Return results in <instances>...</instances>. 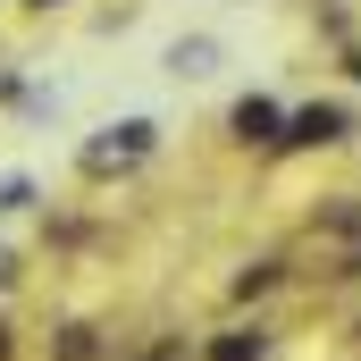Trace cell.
<instances>
[{"label": "cell", "instance_id": "277c9868", "mask_svg": "<svg viewBox=\"0 0 361 361\" xmlns=\"http://www.w3.org/2000/svg\"><path fill=\"white\" fill-rule=\"evenodd\" d=\"M160 68H169L177 85H210V76H219V42H210V34H177Z\"/></svg>", "mask_w": 361, "mask_h": 361}, {"label": "cell", "instance_id": "5b68a950", "mask_svg": "<svg viewBox=\"0 0 361 361\" xmlns=\"http://www.w3.org/2000/svg\"><path fill=\"white\" fill-rule=\"evenodd\" d=\"M261 353H269V336H261V328H227V336L210 345V361H261Z\"/></svg>", "mask_w": 361, "mask_h": 361}, {"label": "cell", "instance_id": "9c48e42d", "mask_svg": "<svg viewBox=\"0 0 361 361\" xmlns=\"http://www.w3.org/2000/svg\"><path fill=\"white\" fill-rule=\"evenodd\" d=\"M8 277H17V252H0V286H8Z\"/></svg>", "mask_w": 361, "mask_h": 361}, {"label": "cell", "instance_id": "ba28073f", "mask_svg": "<svg viewBox=\"0 0 361 361\" xmlns=\"http://www.w3.org/2000/svg\"><path fill=\"white\" fill-rule=\"evenodd\" d=\"M59 361H92V328H68L59 336Z\"/></svg>", "mask_w": 361, "mask_h": 361}, {"label": "cell", "instance_id": "7a4b0ae2", "mask_svg": "<svg viewBox=\"0 0 361 361\" xmlns=\"http://www.w3.org/2000/svg\"><path fill=\"white\" fill-rule=\"evenodd\" d=\"M227 135H235V143H286V109H277L269 92H244V101L227 109Z\"/></svg>", "mask_w": 361, "mask_h": 361}, {"label": "cell", "instance_id": "8fae6325", "mask_svg": "<svg viewBox=\"0 0 361 361\" xmlns=\"http://www.w3.org/2000/svg\"><path fill=\"white\" fill-rule=\"evenodd\" d=\"M143 361H177V353H143Z\"/></svg>", "mask_w": 361, "mask_h": 361}, {"label": "cell", "instance_id": "30bf717a", "mask_svg": "<svg viewBox=\"0 0 361 361\" xmlns=\"http://www.w3.org/2000/svg\"><path fill=\"white\" fill-rule=\"evenodd\" d=\"M25 8H59V0H25Z\"/></svg>", "mask_w": 361, "mask_h": 361}, {"label": "cell", "instance_id": "6da1fadb", "mask_svg": "<svg viewBox=\"0 0 361 361\" xmlns=\"http://www.w3.org/2000/svg\"><path fill=\"white\" fill-rule=\"evenodd\" d=\"M152 152H160V126H152V118H118V126H92L85 143H76V177H85V185L135 177Z\"/></svg>", "mask_w": 361, "mask_h": 361}, {"label": "cell", "instance_id": "52a82bcc", "mask_svg": "<svg viewBox=\"0 0 361 361\" xmlns=\"http://www.w3.org/2000/svg\"><path fill=\"white\" fill-rule=\"evenodd\" d=\"M269 277H277V261H252V269L235 277V294H244V302H252V294H261V286H269Z\"/></svg>", "mask_w": 361, "mask_h": 361}, {"label": "cell", "instance_id": "3957f363", "mask_svg": "<svg viewBox=\"0 0 361 361\" xmlns=\"http://www.w3.org/2000/svg\"><path fill=\"white\" fill-rule=\"evenodd\" d=\"M345 126H353V118H345L336 101H311V109H294V118H286V143L319 152V143H345Z\"/></svg>", "mask_w": 361, "mask_h": 361}, {"label": "cell", "instance_id": "8992f818", "mask_svg": "<svg viewBox=\"0 0 361 361\" xmlns=\"http://www.w3.org/2000/svg\"><path fill=\"white\" fill-rule=\"evenodd\" d=\"M25 202H34V177H0V219H17Z\"/></svg>", "mask_w": 361, "mask_h": 361}]
</instances>
